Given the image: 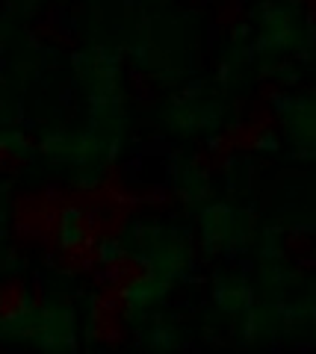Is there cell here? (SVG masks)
<instances>
[{"label": "cell", "mask_w": 316, "mask_h": 354, "mask_svg": "<svg viewBox=\"0 0 316 354\" xmlns=\"http://www.w3.org/2000/svg\"><path fill=\"white\" fill-rule=\"evenodd\" d=\"M292 127L304 142H316V104H304L296 115H292Z\"/></svg>", "instance_id": "obj_1"}]
</instances>
